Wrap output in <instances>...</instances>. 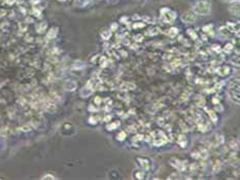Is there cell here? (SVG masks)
<instances>
[{"mask_svg":"<svg viewBox=\"0 0 240 180\" xmlns=\"http://www.w3.org/2000/svg\"><path fill=\"white\" fill-rule=\"evenodd\" d=\"M176 178H178V175H177L176 174V173H172V174H171L170 176H169V177H168V179H176Z\"/></svg>","mask_w":240,"mask_h":180,"instance_id":"cell-32","label":"cell"},{"mask_svg":"<svg viewBox=\"0 0 240 180\" xmlns=\"http://www.w3.org/2000/svg\"><path fill=\"white\" fill-rule=\"evenodd\" d=\"M212 100H213L212 102H213V103H214V104L219 103V99H216V98H213V99H212Z\"/></svg>","mask_w":240,"mask_h":180,"instance_id":"cell-40","label":"cell"},{"mask_svg":"<svg viewBox=\"0 0 240 180\" xmlns=\"http://www.w3.org/2000/svg\"><path fill=\"white\" fill-rule=\"evenodd\" d=\"M210 8H211V5L208 0H200V1H198L194 5L193 11L197 14L206 15L210 14Z\"/></svg>","mask_w":240,"mask_h":180,"instance_id":"cell-1","label":"cell"},{"mask_svg":"<svg viewBox=\"0 0 240 180\" xmlns=\"http://www.w3.org/2000/svg\"><path fill=\"white\" fill-rule=\"evenodd\" d=\"M220 169V161H217V162H216V164H214V166H213V173L219 172Z\"/></svg>","mask_w":240,"mask_h":180,"instance_id":"cell-24","label":"cell"},{"mask_svg":"<svg viewBox=\"0 0 240 180\" xmlns=\"http://www.w3.org/2000/svg\"><path fill=\"white\" fill-rule=\"evenodd\" d=\"M57 33H58V28H56V27L52 28L48 33V37L49 38H54V37H56V35H57Z\"/></svg>","mask_w":240,"mask_h":180,"instance_id":"cell-16","label":"cell"},{"mask_svg":"<svg viewBox=\"0 0 240 180\" xmlns=\"http://www.w3.org/2000/svg\"><path fill=\"white\" fill-rule=\"evenodd\" d=\"M233 49V44L232 43H227V44L225 45V47H224V51L225 52H230Z\"/></svg>","mask_w":240,"mask_h":180,"instance_id":"cell-27","label":"cell"},{"mask_svg":"<svg viewBox=\"0 0 240 180\" xmlns=\"http://www.w3.org/2000/svg\"><path fill=\"white\" fill-rule=\"evenodd\" d=\"M177 143H178L181 147H185L186 145V138L185 135H180L178 137V141H177Z\"/></svg>","mask_w":240,"mask_h":180,"instance_id":"cell-14","label":"cell"},{"mask_svg":"<svg viewBox=\"0 0 240 180\" xmlns=\"http://www.w3.org/2000/svg\"><path fill=\"white\" fill-rule=\"evenodd\" d=\"M181 20L186 24H192L196 21V14L193 10H188L181 15Z\"/></svg>","mask_w":240,"mask_h":180,"instance_id":"cell-4","label":"cell"},{"mask_svg":"<svg viewBox=\"0 0 240 180\" xmlns=\"http://www.w3.org/2000/svg\"><path fill=\"white\" fill-rule=\"evenodd\" d=\"M100 98H99V97H96V103H97V104H99V103H100Z\"/></svg>","mask_w":240,"mask_h":180,"instance_id":"cell-42","label":"cell"},{"mask_svg":"<svg viewBox=\"0 0 240 180\" xmlns=\"http://www.w3.org/2000/svg\"><path fill=\"white\" fill-rule=\"evenodd\" d=\"M119 125H120V123H119V122L113 123H110V125H108V126H107V130H109V131H110V130H114V129H116Z\"/></svg>","mask_w":240,"mask_h":180,"instance_id":"cell-25","label":"cell"},{"mask_svg":"<svg viewBox=\"0 0 240 180\" xmlns=\"http://www.w3.org/2000/svg\"><path fill=\"white\" fill-rule=\"evenodd\" d=\"M177 33H178V29L175 27H171L169 31H168V35H169L170 37H175L177 35Z\"/></svg>","mask_w":240,"mask_h":180,"instance_id":"cell-17","label":"cell"},{"mask_svg":"<svg viewBox=\"0 0 240 180\" xmlns=\"http://www.w3.org/2000/svg\"><path fill=\"white\" fill-rule=\"evenodd\" d=\"M159 32H160V28L152 27L147 31V32H146V34H147V35H156V34H158Z\"/></svg>","mask_w":240,"mask_h":180,"instance_id":"cell-18","label":"cell"},{"mask_svg":"<svg viewBox=\"0 0 240 180\" xmlns=\"http://www.w3.org/2000/svg\"><path fill=\"white\" fill-rule=\"evenodd\" d=\"M89 122L91 123H97V118L94 117V116H91V117H90V119H89Z\"/></svg>","mask_w":240,"mask_h":180,"instance_id":"cell-33","label":"cell"},{"mask_svg":"<svg viewBox=\"0 0 240 180\" xmlns=\"http://www.w3.org/2000/svg\"><path fill=\"white\" fill-rule=\"evenodd\" d=\"M64 88H65L66 91L72 92V91H74V90L76 89V82L73 81V80H69V81H67L66 83H65Z\"/></svg>","mask_w":240,"mask_h":180,"instance_id":"cell-9","label":"cell"},{"mask_svg":"<svg viewBox=\"0 0 240 180\" xmlns=\"http://www.w3.org/2000/svg\"><path fill=\"white\" fill-rule=\"evenodd\" d=\"M90 110H91V111H93V110L97 111V109H96V108H93V106H90Z\"/></svg>","mask_w":240,"mask_h":180,"instance_id":"cell-43","label":"cell"},{"mask_svg":"<svg viewBox=\"0 0 240 180\" xmlns=\"http://www.w3.org/2000/svg\"><path fill=\"white\" fill-rule=\"evenodd\" d=\"M225 1H227V2H236V1H239V0H225Z\"/></svg>","mask_w":240,"mask_h":180,"instance_id":"cell-44","label":"cell"},{"mask_svg":"<svg viewBox=\"0 0 240 180\" xmlns=\"http://www.w3.org/2000/svg\"><path fill=\"white\" fill-rule=\"evenodd\" d=\"M176 18V14L169 8H162L161 9V20L164 23H171Z\"/></svg>","mask_w":240,"mask_h":180,"instance_id":"cell-2","label":"cell"},{"mask_svg":"<svg viewBox=\"0 0 240 180\" xmlns=\"http://www.w3.org/2000/svg\"><path fill=\"white\" fill-rule=\"evenodd\" d=\"M211 29H212V25H206L203 27V31H205V32H209V30Z\"/></svg>","mask_w":240,"mask_h":180,"instance_id":"cell-30","label":"cell"},{"mask_svg":"<svg viewBox=\"0 0 240 180\" xmlns=\"http://www.w3.org/2000/svg\"><path fill=\"white\" fill-rule=\"evenodd\" d=\"M217 141H219V143H224V136L220 135V137L217 138Z\"/></svg>","mask_w":240,"mask_h":180,"instance_id":"cell-36","label":"cell"},{"mask_svg":"<svg viewBox=\"0 0 240 180\" xmlns=\"http://www.w3.org/2000/svg\"><path fill=\"white\" fill-rule=\"evenodd\" d=\"M134 177L137 179H143L144 178V172L141 170H136V171H134Z\"/></svg>","mask_w":240,"mask_h":180,"instance_id":"cell-15","label":"cell"},{"mask_svg":"<svg viewBox=\"0 0 240 180\" xmlns=\"http://www.w3.org/2000/svg\"><path fill=\"white\" fill-rule=\"evenodd\" d=\"M137 162H138L139 166L141 167V168H143V169H149L151 163H149V161H148V160H146V159H142V157H139V159L137 160Z\"/></svg>","mask_w":240,"mask_h":180,"instance_id":"cell-8","label":"cell"},{"mask_svg":"<svg viewBox=\"0 0 240 180\" xmlns=\"http://www.w3.org/2000/svg\"><path fill=\"white\" fill-rule=\"evenodd\" d=\"M85 67V63H83V61H76L75 63H74L73 65V68L74 69H83V68Z\"/></svg>","mask_w":240,"mask_h":180,"instance_id":"cell-20","label":"cell"},{"mask_svg":"<svg viewBox=\"0 0 240 180\" xmlns=\"http://www.w3.org/2000/svg\"><path fill=\"white\" fill-rule=\"evenodd\" d=\"M199 156L202 157V159H206L208 156V151L206 149H201V151L199 152Z\"/></svg>","mask_w":240,"mask_h":180,"instance_id":"cell-23","label":"cell"},{"mask_svg":"<svg viewBox=\"0 0 240 180\" xmlns=\"http://www.w3.org/2000/svg\"><path fill=\"white\" fill-rule=\"evenodd\" d=\"M126 133L125 132H121V133H119L118 134V136H117V138H118V140H120V141H123L125 138H126Z\"/></svg>","mask_w":240,"mask_h":180,"instance_id":"cell-26","label":"cell"},{"mask_svg":"<svg viewBox=\"0 0 240 180\" xmlns=\"http://www.w3.org/2000/svg\"><path fill=\"white\" fill-rule=\"evenodd\" d=\"M60 1H66V0H60Z\"/></svg>","mask_w":240,"mask_h":180,"instance_id":"cell-45","label":"cell"},{"mask_svg":"<svg viewBox=\"0 0 240 180\" xmlns=\"http://www.w3.org/2000/svg\"><path fill=\"white\" fill-rule=\"evenodd\" d=\"M143 39V36L141 35V34H138V35H136L135 36V40H136V41H141V40Z\"/></svg>","mask_w":240,"mask_h":180,"instance_id":"cell-31","label":"cell"},{"mask_svg":"<svg viewBox=\"0 0 240 180\" xmlns=\"http://www.w3.org/2000/svg\"><path fill=\"white\" fill-rule=\"evenodd\" d=\"M109 119H111V116H109V115H107L106 117H105V118H104V120H105V122H107V120H109Z\"/></svg>","mask_w":240,"mask_h":180,"instance_id":"cell-41","label":"cell"},{"mask_svg":"<svg viewBox=\"0 0 240 180\" xmlns=\"http://www.w3.org/2000/svg\"><path fill=\"white\" fill-rule=\"evenodd\" d=\"M230 12L235 15H238L239 14V1H236L234 4H232L230 6Z\"/></svg>","mask_w":240,"mask_h":180,"instance_id":"cell-11","label":"cell"},{"mask_svg":"<svg viewBox=\"0 0 240 180\" xmlns=\"http://www.w3.org/2000/svg\"><path fill=\"white\" fill-rule=\"evenodd\" d=\"M212 48H213V51H216V52H220V45H213L212 46Z\"/></svg>","mask_w":240,"mask_h":180,"instance_id":"cell-34","label":"cell"},{"mask_svg":"<svg viewBox=\"0 0 240 180\" xmlns=\"http://www.w3.org/2000/svg\"><path fill=\"white\" fill-rule=\"evenodd\" d=\"M188 33L190 34V36H191L192 38H194V39L197 38V35H196V32H195V31H193V30H188Z\"/></svg>","mask_w":240,"mask_h":180,"instance_id":"cell-28","label":"cell"},{"mask_svg":"<svg viewBox=\"0 0 240 180\" xmlns=\"http://www.w3.org/2000/svg\"><path fill=\"white\" fill-rule=\"evenodd\" d=\"M142 27H144V24H143V23H135V24L133 25L134 29H137V28H142Z\"/></svg>","mask_w":240,"mask_h":180,"instance_id":"cell-29","label":"cell"},{"mask_svg":"<svg viewBox=\"0 0 240 180\" xmlns=\"http://www.w3.org/2000/svg\"><path fill=\"white\" fill-rule=\"evenodd\" d=\"M228 29L231 31V32H236L237 33V35L239 34V28H238V26H236L235 24H232V23H228Z\"/></svg>","mask_w":240,"mask_h":180,"instance_id":"cell-12","label":"cell"},{"mask_svg":"<svg viewBox=\"0 0 240 180\" xmlns=\"http://www.w3.org/2000/svg\"><path fill=\"white\" fill-rule=\"evenodd\" d=\"M92 93H93V88L92 86H90V85H87L82 90V91H80V96L83 97V98H86V97H89L90 95H92Z\"/></svg>","mask_w":240,"mask_h":180,"instance_id":"cell-7","label":"cell"},{"mask_svg":"<svg viewBox=\"0 0 240 180\" xmlns=\"http://www.w3.org/2000/svg\"><path fill=\"white\" fill-rule=\"evenodd\" d=\"M117 28H118V25L116 24V23H113V25H111V30H117Z\"/></svg>","mask_w":240,"mask_h":180,"instance_id":"cell-37","label":"cell"},{"mask_svg":"<svg viewBox=\"0 0 240 180\" xmlns=\"http://www.w3.org/2000/svg\"><path fill=\"white\" fill-rule=\"evenodd\" d=\"M92 0H75V4L79 7H83V6L88 5Z\"/></svg>","mask_w":240,"mask_h":180,"instance_id":"cell-13","label":"cell"},{"mask_svg":"<svg viewBox=\"0 0 240 180\" xmlns=\"http://www.w3.org/2000/svg\"><path fill=\"white\" fill-rule=\"evenodd\" d=\"M206 111H207V113L209 114L211 120H212L213 123H216V122H217V116H216V112H214V111H212V110H208V109H206Z\"/></svg>","mask_w":240,"mask_h":180,"instance_id":"cell-19","label":"cell"},{"mask_svg":"<svg viewBox=\"0 0 240 180\" xmlns=\"http://www.w3.org/2000/svg\"><path fill=\"white\" fill-rule=\"evenodd\" d=\"M110 36H111V31H108V30L103 31V32H102V34H101V37H102L103 39H105V40L109 39Z\"/></svg>","mask_w":240,"mask_h":180,"instance_id":"cell-21","label":"cell"},{"mask_svg":"<svg viewBox=\"0 0 240 180\" xmlns=\"http://www.w3.org/2000/svg\"><path fill=\"white\" fill-rule=\"evenodd\" d=\"M168 141V138L163 132H157V134H154V144L156 146H161Z\"/></svg>","mask_w":240,"mask_h":180,"instance_id":"cell-3","label":"cell"},{"mask_svg":"<svg viewBox=\"0 0 240 180\" xmlns=\"http://www.w3.org/2000/svg\"><path fill=\"white\" fill-rule=\"evenodd\" d=\"M135 85L132 82H124L120 85V90L122 92H127V91H132V90H135Z\"/></svg>","mask_w":240,"mask_h":180,"instance_id":"cell-6","label":"cell"},{"mask_svg":"<svg viewBox=\"0 0 240 180\" xmlns=\"http://www.w3.org/2000/svg\"><path fill=\"white\" fill-rule=\"evenodd\" d=\"M42 179H55V177L53 175H45L42 177Z\"/></svg>","mask_w":240,"mask_h":180,"instance_id":"cell-35","label":"cell"},{"mask_svg":"<svg viewBox=\"0 0 240 180\" xmlns=\"http://www.w3.org/2000/svg\"><path fill=\"white\" fill-rule=\"evenodd\" d=\"M14 1H15V0H6V3H7V4H12Z\"/></svg>","mask_w":240,"mask_h":180,"instance_id":"cell-39","label":"cell"},{"mask_svg":"<svg viewBox=\"0 0 240 180\" xmlns=\"http://www.w3.org/2000/svg\"><path fill=\"white\" fill-rule=\"evenodd\" d=\"M22 130H23V131H29L30 128H29L28 126H25V127H23V128H22Z\"/></svg>","mask_w":240,"mask_h":180,"instance_id":"cell-38","label":"cell"},{"mask_svg":"<svg viewBox=\"0 0 240 180\" xmlns=\"http://www.w3.org/2000/svg\"><path fill=\"white\" fill-rule=\"evenodd\" d=\"M45 28H46V23H41V24H39L38 27H37V32H39V33L43 32Z\"/></svg>","mask_w":240,"mask_h":180,"instance_id":"cell-22","label":"cell"},{"mask_svg":"<svg viewBox=\"0 0 240 180\" xmlns=\"http://www.w3.org/2000/svg\"><path fill=\"white\" fill-rule=\"evenodd\" d=\"M216 72L219 73V75H220V76L228 75V74L230 73V67H228V66H223V67H220V68H217Z\"/></svg>","mask_w":240,"mask_h":180,"instance_id":"cell-10","label":"cell"},{"mask_svg":"<svg viewBox=\"0 0 240 180\" xmlns=\"http://www.w3.org/2000/svg\"><path fill=\"white\" fill-rule=\"evenodd\" d=\"M169 164L172 167H174V168H176L177 170H179V171H185L186 170L185 162H181V161H179L178 159H176V157H171L169 160Z\"/></svg>","mask_w":240,"mask_h":180,"instance_id":"cell-5","label":"cell"}]
</instances>
